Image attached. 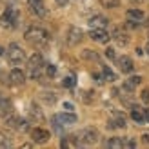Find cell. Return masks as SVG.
I'll return each instance as SVG.
<instances>
[{
  "label": "cell",
  "instance_id": "24",
  "mask_svg": "<svg viewBox=\"0 0 149 149\" xmlns=\"http://www.w3.org/2000/svg\"><path fill=\"white\" fill-rule=\"evenodd\" d=\"M100 4L104 7H116L118 4H120V0H100Z\"/></svg>",
  "mask_w": 149,
  "mask_h": 149
},
{
  "label": "cell",
  "instance_id": "30",
  "mask_svg": "<svg viewBox=\"0 0 149 149\" xmlns=\"http://www.w3.org/2000/svg\"><path fill=\"white\" fill-rule=\"evenodd\" d=\"M140 98H142L144 104H149V89H144L142 95H140Z\"/></svg>",
  "mask_w": 149,
  "mask_h": 149
},
{
  "label": "cell",
  "instance_id": "6",
  "mask_svg": "<svg viewBox=\"0 0 149 149\" xmlns=\"http://www.w3.org/2000/svg\"><path fill=\"white\" fill-rule=\"evenodd\" d=\"M82 38H84V31H82L80 27H74V26H71L69 29H68V44L69 46H77V44H80L82 42Z\"/></svg>",
  "mask_w": 149,
  "mask_h": 149
},
{
  "label": "cell",
  "instance_id": "26",
  "mask_svg": "<svg viewBox=\"0 0 149 149\" xmlns=\"http://www.w3.org/2000/svg\"><path fill=\"white\" fill-rule=\"evenodd\" d=\"M46 74H47V77H55V74H56V68L53 64H46Z\"/></svg>",
  "mask_w": 149,
  "mask_h": 149
},
{
  "label": "cell",
  "instance_id": "40",
  "mask_svg": "<svg viewBox=\"0 0 149 149\" xmlns=\"http://www.w3.org/2000/svg\"><path fill=\"white\" fill-rule=\"evenodd\" d=\"M0 7H2V0H0Z\"/></svg>",
  "mask_w": 149,
  "mask_h": 149
},
{
  "label": "cell",
  "instance_id": "14",
  "mask_svg": "<svg viewBox=\"0 0 149 149\" xmlns=\"http://www.w3.org/2000/svg\"><path fill=\"white\" fill-rule=\"evenodd\" d=\"M9 82L13 86H22L26 82V74H24V71H20V69H13L11 73H9Z\"/></svg>",
  "mask_w": 149,
  "mask_h": 149
},
{
  "label": "cell",
  "instance_id": "32",
  "mask_svg": "<svg viewBox=\"0 0 149 149\" xmlns=\"http://www.w3.org/2000/svg\"><path fill=\"white\" fill-rule=\"evenodd\" d=\"M93 78L96 80V84H104V80H106V78H104V73H102V74H96V73H95Z\"/></svg>",
  "mask_w": 149,
  "mask_h": 149
},
{
  "label": "cell",
  "instance_id": "11",
  "mask_svg": "<svg viewBox=\"0 0 149 149\" xmlns=\"http://www.w3.org/2000/svg\"><path fill=\"white\" fill-rule=\"evenodd\" d=\"M107 24H109V20L106 17H102V15H96V17H93L91 20H89L91 29H106Z\"/></svg>",
  "mask_w": 149,
  "mask_h": 149
},
{
  "label": "cell",
  "instance_id": "12",
  "mask_svg": "<svg viewBox=\"0 0 149 149\" xmlns=\"http://www.w3.org/2000/svg\"><path fill=\"white\" fill-rule=\"evenodd\" d=\"M125 17H127L129 22H135V24H140V22H144L146 15L142 9H127V13H125Z\"/></svg>",
  "mask_w": 149,
  "mask_h": 149
},
{
  "label": "cell",
  "instance_id": "19",
  "mask_svg": "<svg viewBox=\"0 0 149 149\" xmlns=\"http://www.w3.org/2000/svg\"><path fill=\"white\" fill-rule=\"evenodd\" d=\"M140 82H142V78L140 77H131L129 80H125V84H124V91H133Z\"/></svg>",
  "mask_w": 149,
  "mask_h": 149
},
{
  "label": "cell",
  "instance_id": "1",
  "mask_svg": "<svg viewBox=\"0 0 149 149\" xmlns=\"http://www.w3.org/2000/svg\"><path fill=\"white\" fill-rule=\"evenodd\" d=\"M24 36H26V40L35 47H44L47 44V38H49L47 33L44 31L42 27H29Z\"/></svg>",
  "mask_w": 149,
  "mask_h": 149
},
{
  "label": "cell",
  "instance_id": "7",
  "mask_svg": "<svg viewBox=\"0 0 149 149\" xmlns=\"http://www.w3.org/2000/svg\"><path fill=\"white\" fill-rule=\"evenodd\" d=\"M27 6H29V9H31V13L36 15V17H40V18H44L47 15V9H46V6H44V0H27Z\"/></svg>",
  "mask_w": 149,
  "mask_h": 149
},
{
  "label": "cell",
  "instance_id": "36",
  "mask_svg": "<svg viewBox=\"0 0 149 149\" xmlns=\"http://www.w3.org/2000/svg\"><path fill=\"white\" fill-rule=\"evenodd\" d=\"M133 4H142V2H146V0H131Z\"/></svg>",
  "mask_w": 149,
  "mask_h": 149
},
{
  "label": "cell",
  "instance_id": "27",
  "mask_svg": "<svg viewBox=\"0 0 149 149\" xmlns=\"http://www.w3.org/2000/svg\"><path fill=\"white\" fill-rule=\"evenodd\" d=\"M82 55H84L86 58H91V60H98V55H96V53H93L91 49H86V51H84Z\"/></svg>",
  "mask_w": 149,
  "mask_h": 149
},
{
  "label": "cell",
  "instance_id": "35",
  "mask_svg": "<svg viewBox=\"0 0 149 149\" xmlns=\"http://www.w3.org/2000/svg\"><path fill=\"white\" fill-rule=\"evenodd\" d=\"M142 138H144V142H146V144H149V135H144Z\"/></svg>",
  "mask_w": 149,
  "mask_h": 149
},
{
  "label": "cell",
  "instance_id": "25",
  "mask_svg": "<svg viewBox=\"0 0 149 149\" xmlns=\"http://www.w3.org/2000/svg\"><path fill=\"white\" fill-rule=\"evenodd\" d=\"M93 95H95L93 91H84V93H80V98L84 100V102H87V104H89V102L93 100Z\"/></svg>",
  "mask_w": 149,
  "mask_h": 149
},
{
  "label": "cell",
  "instance_id": "39",
  "mask_svg": "<svg viewBox=\"0 0 149 149\" xmlns=\"http://www.w3.org/2000/svg\"><path fill=\"white\" fill-rule=\"evenodd\" d=\"M147 55H149V46H147Z\"/></svg>",
  "mask_w": 149,
  "mask_h": 149
},
{
  "label": "cell",
  "instance_id": "20",
  "mask_svg": "<svg viewBox=\"0 0 149 149\" xmlns=\"http://www.w3.org/2000/svg\"><path fill=\"white\" fill-rule=\"evenodd\" d=\"M109 127H125V118L120 113H115V118L109 120Z\"/></svg>",
  "mask_w": 149,
  "mask_h": 149
},
{
  "label": "cell",
  "instance_id": "22",
  "mask_svg": "<svg viewBox=\"0 0 149 149\" xmlns=\"http://www.w3.org/2000/svg\"><path fill=\"white\" fill-rule=\"evenodd\" d=\"M102 73H104V78H106L107 82H115V80H116V74L111 71L107 65H104V68H102Z\"/></svg>",
  "mask_w": 149,
  "mask_h": 149
},
{
  "label": "cell",
  "instance_id": "23",
  "mask_svg": "<svg viewBox=\"0 0 149 149\" xmlns=\"http://www.w3.org/2000/svg\"><path fill=\"white\" fill-rule=\"evenodd\" d=\"M11 146V140L7 138L6 135H2V133H0V149H4V147H9Z\"/></svg>",
  "mask_w": 149,
  "mask_h": 149
},
{
  "label": "cell",
  "instance_id": "38",
  "mask_svg": "<svg viewBox=\"0 0 149 149\" xmlns=\"http://www.w3.org/2000/svg\"><path fill=\"white\" fill-rule=\"evenodd\" d=\"M2 53H4V49H2V47H0V55H2Z\"/></svg>",
  "mask_w": 149,
  "mask_h": 149
},
{
  "label": "cell",
  "instance_id": "18",
  "mask_svg": "<svg viewBox=\"0 0 149 149\" xmlns=\"http://www.w3.org/2000/svg\"><path fill=\"white\" fill-rule=\"evenodd\" d=\"M131 118H133L136 124H144V122H147V120H146V113H144V111H140L138 107H133V111H131Z\"/></svg>",
  "mask_w": 149,
  "mask_h": 149
},
{
  "label": "cell",
  "instance_id": "31",
  "mask_svg": "<svg viewBox=\"0 0 149 149\" xmlns=\"http://www.w3.org/2000/svg\"><path fill=\"white\" fill-rule=\"evenodd\" d=\"M106 56H107V58H111V60H115V58H116V55H115V49H113V47L106 49Z\"/></svg>",
  "mask_w": 149,
  "mask_h": 149
},
{
  "label": "cell",
  "instance_id": "37",
  "mask_svg": "<svg viewBox=\"0 0 149 149\" xmlns=\"http://www.w3.org/2000/svg\"><path fill=\"white\" fill-rule=\"evenodd\" d=\"M146 120H147V124H149V109H146Z\"/></svg>",
  "mask_w": 149,
  "mask_h": 149
},
{
  "label": "cell",
  "instance_id": "21",
  "mask_svg": "<svg viewBox=\"0 0 149 149\" xmlns=\"http://www.w3.org/2000/svg\"><path fill=\"white\" fill-rule=\"evenodd\" d=\"M106 146H107V147H113V149H122V147H125V140L115 136V138H109Z\"/></svg>",
  "mask_w": 149,
  "mask_h": 149
},
{
  "label": "cell",
  "instance_id": "16",
  "mask_svg": "<svg viewBox=\"0 0 149 149\" xmlns=\"http://www.w3.org/2000/svg\"><path fill=\"white\" fill-rule=\"evenodd\" d=\"M29 116H31V120H35V122H44V113L36 104H31V107H29Z\"/></svg>",
  "mask_w": 149,
  "mask_h": 149
},
{
  "label": "cell",
  "instance_id": "2",
  "mask_svg": "<svg viewBox=\"0 0 149 149\" xmlns=\"http://www.w3.org/2000/svg\"><path fill=\"white\" fill-rule=\"evenodd\" d=\"M18 18H20L18 9L13 7V6H9V7H6L4 15L0 17V26H2L4 29H15L17 24H18Z\"/></svg>",
  "mask_w": 149,
  "mask_h": 149
},
{
  "label": "cell",
  "instance_id": "4",
  "mask_svg": "<svg viewBox=\"0 0 149 149\" xmlns=\"http://www.w3.org/2000/svg\"><path fill=\"white\" fill-rule=\"evenodd\" d=\"M98 136L100 135L95 127H86L78 133V142H80V146H93L98 142Z\"/></svg>",
  "mask_w": 149,
  "mask_h": 149
},
{
  "label": "cell",
  "instance_id": "3",
  "mask_svg": "<svg viewBox=\"0 0 149 149\" xmlns=\"http://www.w3.org/2000/svg\"><path fill=\"white\" fill-rule=\"evenodd\" d=\"M27 69H29V74H31L33 78H40L42 77V71L46 69V62H44V58H42L40 53H35L31 58H29Z\"/></svg>",
  "mask_w": 149,
  "mask_h": 149
},
{
  "label": "cell",
  "instance_id": "10",
  "mask_svg": "<svg viewBox=\"0 0 149 149\" xmlns=\"http://www.w3.org/2000/svg\"><path fill=\"white\" fill-rule=\"evenodd\" d=\"M89 36L98 44H107L109 38H111V35L106 31V29H91V31H89Z\"/></svg>",
  "mask_w": 149,
  "mask_h": 149
},
{
  "label": "cell",
  "instance_id": "5",
  "mask_svg": "<svg viewBox=\"0 0 149 149\" xmlns=\"http://www.w3.org/2000/svg\"><path fill=\"white\" fill-rule=\"evenodd\" d=\"M7 60H9L11 64L15 65H18L26 60V53H24V49H22L18 44H11L9 49H7Z\"/></svg>",
  "mask_w": 149,
  "mask_h": 149
},
{
  "label": "cell",
  "instance_id": "13",
  "mask_svg": "<svg viewBox=\"0 0 149 149\" xmlns=\"http://www.w3.org/2000/svg\"><path fill=\"white\" fill-rule=\"evenodd\" d=\"M116 64H118V68H120L122 73H131L133 71V60L129 56H120V58H116Z\"/></svg>",
  "mask_w": 149,
  "mask_h": 149
},
{
  "label": "cell",
  "instance_id": "17",
  "mask_svg": "<svg viewBox=\"0 0 149 149\" xmlns=\"http://www.w3.org/2000/svg\"><path fill=\"white\" fill-rule=\"evenodd\" d=\"M111 38H113L118 46H127V42H129V38H127V35L125 33H122L120 29H115L113 31V35H111Z\"/></svg>",
  "mask_w": 149,
  "mask_h": 149
},
{
  "label": "cell",
  "instance_id": "28",
  "mask_svg": "<svg viewBox=\"0 0 149 149\" xmlns=\"http://www.w3.org/2000/svg\"><path fill=\"white\" fill-rule=\"evenodd\" d=\"M62 84H64V87H73L74 86V77H65Z\"/></svg>",
  "mask_w": 149,
  "mask_h": 149
},
{
  "label": "cell",
  "instance_id": "34",
  "mask_svg": "<svg viewBox=\"0 0 149 149\" xmlns=\"http://www.w3.org/2000/svg\"><path fill=\"white\" fill-rule=\"evenodd\" d=\"M56 4L58 6H65V4H68V0H56Z\"/></svg>",
  "mask_w": 149,
  "mask_h": 149
},
{
  "label": "cell",
  "instance_id": "33",
  "mask_svg": "<svg viewBox=\"0 0 149 149\" xmlns=\"http://www.w3.org/2000/svg\"><path fill=\"white\" fill-rule=\"evenodd\" d=\"M64 109H65V111H73V104L65 102V104H64Z\"/></svg>",
  "mask_w": 149,
  "mask_h": 149
},
{
  "label": "cell",
  "instance_id": "15",
  "mask_svg": "<svg viewBox=\"0 0 149 149\" xmlns=\"http://www.w3.org/2000/svg\"><path fill=\"white\" fill-rule=\"evenodd\" d=\"M13 113V104L7 100V98H4V96H0V116H9Z\"/></svg>",
  "mask_w": 149,
  "mask_h": 149
},
{
  "label": "cell",
  "instance_id": "9",
  "mask_svg": "<svg viewBox=\"0 0 149 149\" xmlns=\"http://www.w3.org/2000/svg\"><path fill=\"white\" fill-rule=\"evenodd\" d=\"M31 140L35 144H46L49 140V131L42 129V127H35L31 129Z\"/></svg>",
  "mask_w": 149,
  "mask_h": 149
},
{
  "label": "cell",
  "instance_id": "29",
  "mask_svg": "<svg viewBox=\"0 0 149 149\" xmlns=\"http://www.w3.org/2000/svg\"><path fill=\"white\" fill-rule=\"evenodd\" d=\"M44 100H46L47 104H55L56 98H55V95H53V93H44Z\"/></svg>",
  "mask_w": 149,
  "mask_h": 149
},
{
  "label": "cell",
  "instance_id": "8",
  "mask_svg": "<svg viewBox=\"0 0 149 149\" xmlns=\"http://www.w3.org/2000/svg\"><path fill=\"white\" fill-rule=\"evenodd\" d=\"M53 120L58 122V124H62V125H71V124H77V115L71 113V111H65V113H60V115H55L53 116Z\"/></svg>",
  "mask_w": 149,
  "mask_h": 149
}]
</instances>
